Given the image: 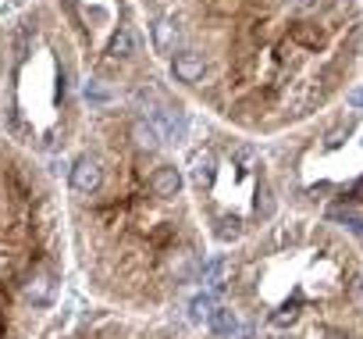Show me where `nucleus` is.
<instances>
[{"label": "nucleus", "mask_w": 363, "mask_h": 339, "mask_svg": "<svg viewBox=\"0 0 363 339\" xmlns=\"http://www.w3.org/2000/svg\"><path fill=\"white\" fill-rule=\"evenodd\" d=\"M100 186H104V164H100V157L96 154H82L75 161V168H72V190L79 197H93V193H100Z\"/></svg>", "instance_id": "f257e3e1"}, {"label": "nucleus", "mask_w": 363, "mask_h": 339, "mask_svg": "<svg viewBox=\"0 0 363 339\" xmlns=\"http://www.w3.org/2000/svg\"><path fill=\"white\" fill-rule=\"evenodd\" d=\"M22 289H26V300L33 307H50L54 303V293H57V282H54L50 271H33Z\"/></svg>", "instance_id": "f03ea898"}, {"label": "nucleus", "mask_w": 363, "mask_h": 339, "mask_svg": "<svg viewBox=\"0 0 363 339\" xmlns=\"http://www.w3.org/2000/svg\"><path fill=\"white\" fill-rule=\"evenodd\" d=\"M178 190H182V179H178V172H174L171 164L153 168V176H150V193L153 197L167 200V197H178Z\"/></svg>", "instance_id": "7ed1b4c3"}, {"label": "nucleus", "mask_w": 363, "mask_h": 339, "mask_svg": "<svg viewBox=\"0 0 363 339\" xmlns=\"http://www.w3.org/2000/svg\"><path fill=\"white\" fill-rule=\"evenodd\" d=\"M174 75H178L182 82H196V79H203V58L193 54V50L174 54Z\"/></svg>", "instance_id": "20e7f679"}, {"label": "nucleus", "mask_w": 363, "mask_h": 339, "mask_svg": "<svg viewBox=\"0 0 363 339\" xmlns=\"http://www.w3.org/2000/svg\"><path fill=\"white\" fill-rule=\"evenodd\" d=\"M235 328H239V318H235L232 307H214V311H211V332H214V335L232 339Z\"/></svg>", "instance_id": "39448f33"}, {"label": "nucleus", "mask_w": 363, "mask_h": 339, "mask_svg": "<svg viewBox=\"0 0 363 339\" xmlns=\"http://www.w3.org/2000/svg\"><path fill=\"white\" fill-rule=\"evenodd\" d=\"M189 311H193V318H196V321H200V318H211V311H214V296H211V293H200V296H193Z\"/></svg>", "instance_id": "423d86ee"}, {"label": "nucleus", "mask_w": 363, "mask_h": 339, "mask_svg": "<svg viewBox=\"0 0 363 339\" xmlns=\"http://www.w3.org/2000/svg\"><path fill=\"white\" fill-rule=\"evenodd\" d=\"M349 104H352V107H363V90H359V93H352V97H349Z\"/></svg>", "instance_id": "0eeeda50"}]
</instances>
